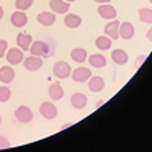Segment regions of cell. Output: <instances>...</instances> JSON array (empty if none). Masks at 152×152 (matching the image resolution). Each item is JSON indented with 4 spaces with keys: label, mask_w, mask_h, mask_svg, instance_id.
I'll list each match as a JSON object with an SVG mask.
<instances>
[{
    "label": "cell",
    "mask_w": 152,
    "mask_h": 152,
    "mask_svg": "<svg viewBox=\"0 0 152 152\" xmlns=\"http://www.w3.org/2000/svg\"><path fill=\"white\" fill-rule=\"evenodd\" d=\"M0 125H2V116H0Z\"/></svg>",
    "instance_id": "e575fe53"
},
{
    "label": "cell",
    "mask_w": 152,
    "mask_h": 152,
    "mask_svg": "<svg viewBox=\"0 0 152 152\" xmlns=\"http://www.w3.org/2000/svg\"><path fill=\"white\" fill-rule=\"evenodd\" d=\"M111 58H113V61L116 62V64H119V66H125L126 62H128V53H126L125 50H122V49L113 50Z\"/></svg>",
    "instance_id": "ac0fdd59"
},
{
    "label": "cell",
    "mask_w": 152,
    "mask_h": 152,
    "mask_svg": "<svg viewBox=\"0 0 152 152\" xmlns=\"http://www.w3.org/2000/svg\"><path fill=\"white\" fill-rule=\"evenodd\" d=\"M134 26L132 23L129 21H123L120 23V28H119V35L123 38V40H131V38L134 37Z\"/></svg>",
    "instance_id": "5bb4252c"
},
{
    "label": "cell",
    "mask_w": 152,
    "mask_h": 152,
    "mask_svg": "<svg viewBox=\"0 0 152 152\" xmlns=\"http://www.w3.org/2000/svg\"><path fill=\"white\" fill-rule=\"evenodd\" d=\"M64 23H66V26L70 28V29H76V28H79L81 26V23H82V18L79 15H76V14H67L66 18H64Z\"/></svg>",
    "instance_id": "44dd1931"
},
{
    "label": "cell",
    "mask_w": 152,
    "mask_h": 152,
    "mask_svg": "<svg viewBox=\"0 0 152 152\" xmlns=\"http://www.w3.org/2000/svg\"><path fill=\"white\" fill-rule=\"evenodd\" d=\"M66 2H69V3H70V2H75V0H66Z\"/></svg>",
    "instance_id": "836d02e7"
},
{
    "label": "cell",
    "mask_w": 152,
    "mask_h": 152,
    "mask_svg": "<svg viewBox=\"0 0 152 152\" xmlns=\"http://www.w3.org/2000/svg\"><path fill=\"white\" fill-rule=\"evenodd\" d=\"M70 56H72V59L76 61V62H85V59L88 58L87 50L82 49V47H76V49H73V50H72V53H70Z\"/></svg>",
    "instance_id": "7402d4cb"
},
{
    "label": "cell",
    "mask_w": 152,
    "mask_h": 152,
    "mask_svg": "<svg viewBox=\"0 0 152 152\" xmlns=\"http://www.w3.org/2000/svg\"><path fill=\"white\" fill-rule=\"evenodd\" d=\"M94 2H97V3H110L111 0H94Z\"/></svg>",
    "instance_id": "4dcf8cb0"
},
{
    "label": "cell",
    "mask_w": 152,
    "mask_h": 152,
    "mask_svg": "<svg viewBox=\"0 0 152 152\" xmlns=\"http://www.w3.org/2000/svg\"><path fill=\"white\" fill-rule=\"evenodd\" d=\"M53 75L58 79H66L72 75V67L66 61H58L53 64Z\"/></svg>",
    "instance_id": "6da1fadb"
},
{
    "label": "cell",
    "mask_w": 152,
    "mask_h": 152,
    "mask_svg": "<svg viewBox=\"0 0 152 152\" xmlns=\"http://www.w3.org/2000/svg\"><path fill=\"white\" fill-rule=\"evenodd\" d=\"M11 23H12V26H15V28H23V26H26V23H28V15H26V12H24V11H15V12H12V15H11Z\"/></svg>",
    "instance_id": "ba28073f"
},
{
    "label": "cell",
    "mask_w": 152,
    "mask_h": 152,
    "mask_svg": "<svg viewBox=\"0 0 152 152\" xmlns=\"http://www.w3.org/2000/svg\"><path fill=\"white\" fill-rule=\"evenodd\" d=\"M149 2H151V3H152V0H149Z\"/></svg>",
    "instance_id": "d590c367"
},
{
    "label": "cell",
    "mask_w": 152,
    "mask_h": 152,
    "mask_svg": "<svg viewBox=\"0 0 152 152\" xmlns=\"http://www.w3.org/2000/svg\"><path fill=\"white\" fill-rule=\"evenodd\" d=\"M37 21L43 24V26H52V24L56 21L55 18V14L53 12H49V11H44V12H40L37 17Z\"/></svg>",
    "instance_id": "2e32d148"
},
{
    "label": "cell",
    "mask_w": 152,
    "mask_h": 152,
    "mask_svg": "<svg viewBox=\"0 0 152 152\" xmlns=\"http://www.w3.org/2000/svg\"><path fill=\"white\" fill-rule=\"evenodd\" d=\"M11 146V143H9V140L6 137H3V135H0V149H6V148H9Z\"/></svg>",
    "instance_id": "83f0119b"
},
{
    "label": "cell",
    "mask_w": 152,
    "mask_h": 152,
    "mask_svg": "<svg viewBox=\"0 0 152 152\" xmlns=\"http://www.w3.org/2000/svg\"><path fill=\"white\" fill-rule=\"evenodd\" d=\"M8 52V41L6 40H0V58H3Z\"/></svg>",
    "instance_id": "4316f807"
},
{
    "label": "cell",
    "mask_w": 152,
    "mask_h": 152,
    "mask_svg": "<svg viewBox=\"0 0 152 152\" xmlns=\"http://www.w3.org/2000/svg\"><path fill=\"white\" fill-rule=\"evenodd\" d=\"M32 3H34V0H17L15 8L18 11H26V9H29L32 6Z\"/></svg>",
    "instance_id": "d4e9b609"
},
{
    "label": "cell",
    "mask_w": 152,
    "mask_h": 152,
    "mask_svg": "<svg viewBox=\"0 0 152 152\" xmlns=\"http://www.w3.org/2000/svg\"><path fill=\"white\" fill-rule=\"evenodd\" d=\"M96 47L100 49V50H108V49L111 47V38L107 37V35L97 37V38H96Z\"/></svg>",
    "instance_id": "603a6c76"
},
{
    "label": "cell",
    "mask_w": 152,
    "mask_h": 152,
    "mask_svg": "<svg viewBox=\"0 0 152 152\" xmlns=\"http://www.w3.org/2000/svg\"><path fill=\"white\" fill-rule=\"evenodd\" d=\"M145 59H146V56H145V55H142V56H138V61H137V66L140 67V66H142V62H143Z\"/></svg>",
    "instance_id": "f1b7e54d"
},
{
    "label": "cell",
    "mask_w": 152,
    "mask_h": 152,
    "mask_svg": "<svg viewBox=\"0 0 152 152\" xmlns=\"http://www.w3.org/2000/svg\"><path fill=\"white\" fill-rule=\"evenodd\" d=\"M97 12H99V15L105 18V20H113V18H116L117 15V11L114 9L110 3H100V6L97 8Z\"/></svg>",
    "instance_id": "52a82bcc"
},
{
    "label": "cell",
    "mask_w": 152,
    "mask_h": 152,
    "mask_svg": "<svg viewBox=\"0 0 152 152\" xmlns=\"http://www.w3.org/2000/svg\"><path fill=\"white\" fill-rule=\"evenodd\" d=\"M15 119L20 122V123H29L32 119H34V113L29 107L26 105H20L17 110H15Z\"/></svg>",
    "instance_id": "3957f363"
},
{
    "label": "cell",
    "mask_w": 152,
    "mask_h": 152,
    "mask_svg": "<svg viewBox=\"0 0 152 152\" xmlns=\"http://www.w3.org/2000/svg\"><path fill=\"white\" fill-rule=\"evenodd\" d=\"M87 102H88V99H87V96H85L84 93H75V94H72V97H70V104H72V107H75L76 110L85 108V107H87Z\"/></svg>",
    "instance_id": "7c38bea8"
},
{
    "label": "cell",
    "mask_w": 152,
    "mask_h": 152,
    "mask_svg": "<svg viewBox=\"0 0 152 152\" xmlns=\"http://www.w3.org/2000/svg\"><path fill=\"white\" fill-rule=\"evenodd\" d=\"M31 53L35 55V56H40V58H46L50 55V49H49V44L44 43V41H32L31 47Z\"/></svg>",
    "instance_id": "7a4b0ae2"
},
{
    "label": "cell",
    "mask_w": 152,
    "mask_h": 152,
    "mask_svg": "<svg viewBox=\"0 0 152 152\" xmlns=\"http://www.w3.org/2000/svg\"><path fill=\"white\" fill-rule=\"evenodd\" d=\"M40 114H41L44 119L52 120V119L56 117L58 110H56V107H55L53 104H50V102H43V104L40 105Z\"/></svg>",
    "instance_id": "8992f818"
},
{
    "label": "cell",
    "mask_w": 152,
    "mask_h": 152,
    "mask_svg": "<svg viewBox=\"0 0 152 152\" xmlns=\"http://www.w3.org/2000/svg\"><path fill=\"white\" fill-rule=\"evenodd\" d=\"M87 59H88V62H90V66L97 67V69H102V67H105V66H107V58H105L104 55L93 53V55L88 56Z\"/></svg>",
    "instance_id": "d6986e66"
},
{
    "label": "cell",
    "mask_w": 152,
    "mask_h": 152,
    "mask_svg": "<svg viewBox=\"0 0 152 152\" xmlns=\"http://www.w3.org/2000/svg\"><path fill=\"white\" fill-rule=\"evenodd\" d=\"M146 38H148V40H149V41L152 43V28H151V29L148 31V34H146Z\"/></svg>",
    "instance_id": "f546056e"
},
{
    "label": "cell",
    "mask_w": 152,
    "mask_h": 152,
    "mask_svg": "<svg viewBox=\"0 0 152 152\" xmlns=\"http://www.w3.org/2000/svg\"><path fill=\"white\" fill-rule=\"evenodd\" d=\"M70 76L75 82H87L91 78V70H88L87 67H78L73 70V73Z\"/></svg>",
    "instance_id": "5b68a950"
},
{
    "label": "cell",
    "mask_w": 152,
    "mask_h": 152,
    "mask_svg": "<svg viewBox=\"0 0 152 152\" xmlns=\"http://www.w3.org/2000/svg\"><path fill=\"white\" fill-rule=\"evenodd\" d=\"M5 56H6V59H8V62H9L11 66H17V64H20V62H23V58H24L23 50H21V49H17V47L9 49Z\"/></svg>",
    "instance_id": "277c9868"
},
{
    "label": "cell",
    "mask_w": 152,
    "mask_h": 152,
    "mask_svg": "<svg viewBox=\"0 0 152 152\" xmlns=\"http://www.w3.org/2000/svg\"><path fill=\"white\" fill-rule=\"evenodd\" d=\"M14 78H15V72L12 70V67H9V66L0 67V82L9 84L14 81Z\"/></svg>",
    "instance_id": "9a60e30c"
},
{
    "label": "cell",
    "mask_w": 152,
    "mask_h": 152,
    "mask_svg": "<svg viewBox=\"0 0 152 152\" xmlns=\"http://www.w3.org/2000/svg\"><path fill=\"white\" fill-rule=\"evenodd\" d=\"M138 17L143 23H152V9L148 8H140L138 9Z\"/></svg>",
    "instance_id": "cb8c5ba5"
},
{
    "label": "cell",
    "mask_w": 152,
    "mask_h": 152,
    "mask_svg": "<svg viewBox=\"0 0 152 152\" xmlns=\"http://www.w3.org/2000/svg\"><path fill=\"white\" fill-rule=\"evenodd\" d=\"M50 9L56 14H66L70 9V3L66 0H50Z\"/></svg>",
    "instance_id": "4fadbf2b"
},
{
    "label": "cell",
    "mask_w": 152,
    "mask_h": 152,
    "mask_svg": "<svg viewBox=\"0 0 152 152\" xmlns=\"http://www.w3.org/2000/svg\"><path fill=\"white\" fill-rule=\"evenodd\" d=\"M49 96L52 97L53 100H61L62 96H64V90H62L61 84L55 82V84L50 85V87H49Z\"/></svg>",
    "instance_id": "ffe728a7"
},
{
    "label": "cell",
    "mask_w": 152,
    "mask_h": 152,
    "mask_svg": "<svg viewBox=\"0 0 152 152\" xmlns=\"http://www.w3.org/2000/svg\"><path fill=\"white\" fill-rule=\"evenodd\" d=\"M41 66H43V58H40V56L32 55L24 59V67L29 72H37L38 69H41Z\"/></svg>",
    "instance_id": "8fae6325"
},
{
    "label": "cell",
    "mask_w": 152,
    "mask_h": 152,
    "mask_svg": "<svg viewBox=\"0 0 152 152\" xmlns=\"http://www.w3.org/2000/svg\"><path fill=\"white\" fill-rule=\"evenodd\" d=\"M31 44H32V35L24 34V32H21V34L17 35V46H18L21 50H24V52H26V50H29Z\"/></svg>",
    "instance_id": "e0dca14e"
},
{
    "label": "cell",
    "mask_w": 152,
    "mask_h": 152,
    "mask_svg": "<svg viewBox=\"0 0 152 152\" xmlns=\"http://www.w3.org/2000/svg\"><path fill=\"white\" fill-rule=\"evenodd\" d=\"M9 99H11V90H9V87H6V85L0 87V102H8Z\"/></svg>",
    "instance_id": "484cf974"
},
{
    "label": "cell",
    "mask_w": 152,
    "mask_h": 152,
    "mask_svg": "<svg viewBox=\"0 0 152 152\" xmlns=\"http://www.w3.org/2000/svg\"><path fill=\"white\" fill-rule=\"evenodd\" d=\"M3 14H5V11H3V8H2V6H0V20L3 18Z\"/></svg>",
    "instance_id": "1f68e13d"
},
{
    "label": "cell",
    "mask_w": 152,
    "mask_h": 152,
    "mask_svg": "<svg viewBox=\"0 0 152 152\" xmlns=\"http://www.w3.org/2000/svg\"><path fill=\"white\" fill-rule=\"evenodd\" d=\"M104 87H105V81H104V78H100V76H91V78L88 79V90L93 91V93L102 91Z\"/></svg>",
    "instance_id": "9c48e42d"
},
{
    "label": "cell",
    "mask_w": 152,
    "mask_h": 152,
    "mask_svg": "<svg viewBox=\"0 0 152 152\" xmlns=\"http://www.w3.org/2000/svg\"><path fill=\"white\" fill-rule=\"evenodd\" d=\"M119 28H120V21H119V20L110 21L107 26H105V34H107V37H110L111 40H117V38H120V35H119Z\"/></svg>",
    "instance_id": "30bf717a"
},
{
    "label": "cell",
    "mask_w": 152,
    "mask_h": 152,
    "mask_svg": "<svg viewBox=\"0 0 152 152\" xmlns=\"http://www.w3.org/2000/svg\"><path fill=\"white\" fill-rule=\"evenodd\" d=\"M104 102H105V100H99V102H97V104H96V107H100V105H102V104H104Z\"/></svg>",
    "instance_id": "d6a6232c"
}]
</instances>
